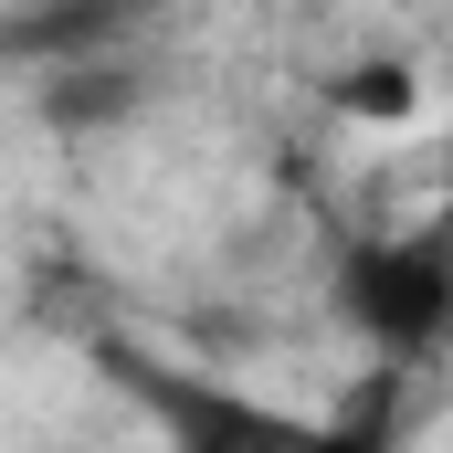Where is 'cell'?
<instances>
[{
	"label": "cell",
	"instance_id": "1",
	"mask_svg": "<svg viewBox=\"0 0 453 453\" xmlns=\"http://www.w3.org/2000/svg\"><path fill=\"white\" fill-rule=\"evenodd\" d=\"M338 317L380 358H433L453 327V253L443 232H390V242H358L338 264Z\"/></svg>",
	"mask_w": 453,
	"mask_h": 453
},
{
	"label": "cell",
	"instance_id": "2",
	"mask_svg": "<svg viewBox=\"0 0 453 453\" xmlns=\"http://www.w3.org/2000/svg\"><path fill=\"white\" fill-rule=\"evenodd\" d=\"M116 369H127V390L169 422V443H201V453H306V443H327V433H306V422H285V411H253V401L211 390V380H180V369H158V358H137V348H116Z\"/></svg>",
	"mask_w": 453,
	"mask_h": 453
},
{
	"label": "cell",
	"instance_id": "3",
	"mask_svg": "<svg viewBox=\"0 0 453 453\" xmlns=\"http://www.w3.org/2000/svg\"><path fill=\"white\" fill-rule=\"evenodd\" d=\"M169 0H21L0 21V64H64V53H116L158 21Z\"/></svg>",
	"mask_w": 453,
	"mask_h": 453
},
{
	"label": "cell",
	"instance_id": "4",
	"mask_svg": "<svg viewBox=\"0 0 453 453\" xmlns=\"http://www.w3.org/2000/svg\"><path fill=\"white\" fill-rule=\"evenodd\" d=\"M137 106H148L137 42H116V53H64V64H42V127H53V137H96V127H127Z\"/></svg>",
	"mask_w": 453,
	"mask_h": 453
},
{
	"label": "cell",
	"instance_id": "5",
	"mask_svg": "<svg viewBox=\"0 0 453 453\" xmlns=\"http://www.w3.org/2000/svg\"><path fill=\"white\" fill-rule=\"evenodd\" d=\"M338 106H348V116H380V127H390V116H411V74H401V64H358V74L338 85Z\"/></svg>",
	"mask_w": 453,
	"mask_h": 453
}]
</instances>
